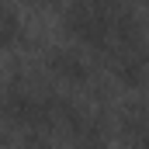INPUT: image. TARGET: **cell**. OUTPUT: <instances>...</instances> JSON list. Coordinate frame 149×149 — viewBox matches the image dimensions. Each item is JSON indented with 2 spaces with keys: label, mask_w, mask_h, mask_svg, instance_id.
<instances>
[{
  "label": "cell",
  "mask_w": 149,
  "mask_h": 149,
  "mask_svg": "<svg viewBox=\"0 0 149 149\" xmlns=\"http://www.w3.org/2000/svg\"><path fill=\"white\" fill-rule=\"evenodd\" d=\"M49 73L56 76L59 83L83 87V83L90 80V66H87L76 52H63V49H56V52H49Z\"/></svg>",
  "instance_id": "cell-1"
}]
</instances>
